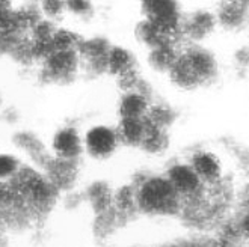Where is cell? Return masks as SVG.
Returning <instances> with one entry per match:
<instances>
[{"label":"cell","instance_id":"4","mask_svg":"<svg viewBox=\"0 0 249 247\" xmlns=\"http://www.w3.org/2000/svg\"><path fill=\"white\" fill-rule=\"evenodd\" d=\"M14 169V162L8 157H0V175H8Z\"/></svg>","mask_w":249,"mask_h":247},{"label":"cell","instance_id":"1","mask_svg":"<svg viewBox=\"0 0 249 247\" xmlns=\"http://www.w3.org/2000/svg\"><path fill=\"white\" fill-rule=\"evenodd\" d=\"M88 143L95 154H106L113 148V134L109 130L95 128L88 136Z\"/></svg>","mask_w":249,"mask_h":247},{"label":"cell","instance_id":"3","mask_svg":"<svg viewBox=\"0 0 249 247\" xmlns=\"http://www.w3.org/2000/svg\"><path fill=\"white\" fill-rule=\"evenodd\" d=\"M198 169L207 175V173H213L216 170V165L212 162L209 157H202V158H199V162H198Z\"/></svg>","mask_w":249,"mask_h":247},{"label":"cell","instance_id":"2","mask_svg":"<svg viewBox=\"0 0 249 247\" xmlns=\"http://www.w3.org/2000/svg\"><path fill=\"white\" fill-rule=\"evenodd\" d=\"M56 148L59 149L61 152H65V154L74 152L77 149V139H76V136L68 133V132L61 133L59 136H57V139H56Z\"/></svg>","mask_w":249,"mask_h":247}]
</instances>
